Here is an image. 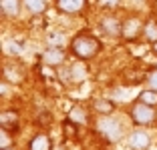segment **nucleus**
<instances>
[{
	"label": "nucleus",
	"mask_w": 157,
	"mask_h": 150,
	"mask_svg": "<svg viewBox=\"0 0 157 150\" xmlns=\"http://www.w3.org/2000/svg\"><path fill=\"white\" fill-rule=\"evenodd\" d=\"M99 48H101L99 40L93 38V36H89V34H81V36H77L73 42H71V52L81 60L93 58V56L99 52Z\"/></svg>",
	"instance_id": "f257e3e1"
},
{
	"label": "nucleus",
	"mask_w": 157,
	"mask_h": 150,
	"mask_svg": "<svg viewBox=\"0 0 157 150\" xmlns=\"http://www.w3.org/2000/svg\"><path fill=\"white\" fill-rule=\"evenodd\" d=\"M99 132L105 136V140L117 142L121 138V134H123V128H121V124L115 118H103L99 122Z\"/></svg>",
	"instance_id": "f03ea898"
},
{
	"label": "nucleus",
	"mask_w": 157,
	"mask_h": 150,
	"mask_svg": "<svg viewBox=\"0 0 157 150\" xmlns=\"http://www.w3.org/2000/svg\"><path fill=\"white\" fill-rule=\"evenodd\" d=\"M131 118L135 124H149L155 118V112H153V106H147L143 102H137V104L131 108Z\"/></svg>",
	"instance_id": "7ed1b4c3"
},
{
	"label": "nucleus",
	"mask_w": 157,
	"mask_h": 150,
	"mask_svg": "<svg viewBox=\"0 0 157 150\" xmlns=\"http://www.w3.org/2000/svg\"><path fill=\"white\" fill-rule=\"evenodd\" d=\"M129 144L133 146L135 150H145L149 146V134L143 130H135L131 132V136H129Z\"/></svg>",
	"instance_id": "20e7f679"
},
{
	"label": "nucleus",
	"mask_w": 157,
	"mask_h": 150,
	"mask_svg": "<svg viewBox=\"0 0 157 150\" xmlns=\"http://www.w3.org/2000/svg\"><path fill=\"white\" fill-rule=\"evenodd\" d=\"M56 6H59L60 12L75 14V12H78V10H83L85 0H56Z\"/></svg>",
	"instance_id": "39448f33"
},
{
	"label": "nucleus",
	"mask_w": 157,
	"mask_h": 150,
	"mask_svg": "<svg viewBox=\"0 0 157 150\" xmlns=\"http://www.w3.org/2000/svg\"><path fill=\"white\" fill-rule=\"evenodd\" d=\"M42 58H44L46 64H60L63 60H65V52H63V48L51 46V48H48L44 54H42Z\"/></svg>",
	"instance_id": "423d86ee"
},
{
	"label": "nucleus",
	"mask_w": 157,
	"mask_h": 150,
	"mask_svg": "<svg viewBox=\"0 0 157 150\" xmlns=\"http://www.w3.org/2000/svg\"><path fill=\"white\" fill-rule=\"evenodd\" d=\"M0 124H2V128H4V130L12 132L14 128L18 126V114H16V112H12V110H6V112H2Z\"/></svg>",
	"instance_id": "0eeeda50"
},
{
	"label": "nucleus",
	"mask_w": 157,
	"mask_h": 150,
	"mask_svg": "<svg viewBox=\"0 0 157 150\" xmlns=\"http://www.w3.org/2000/svg\"><path fill=\"white\" fill-rule=\"evenodd\" d=\"M139 30H141V22H139L137 18H133V20H127V22L123 24V30H121V34H123L125 38H135Z\"/></svg>",
	"instance_id": "6e6552de"
},
{
	"label": "nucleus",
	"mask_w": 157,
	"mask_h": 150,
	"mask_svg": "<svg viewBox=\"0 0 157 150\" xmlns=\"http://www.w3.org/2000/svg\"><path fill=\"white\" fill-rule=\"evenodd\" d=\"M103 30L111 36H119L121 30H123V24L117 22L115 18H103Z\"/></svg>",
	"instance_id": "1a4fd4ad"
},
{
	"label": "nucleus",
	"mask_w": 157,
	"mask_h": 150,
	"mask_svg": "<svg viewBox=\"0 0 157 150\" xmlns=\"http://www.w3.org/2000/svg\"><path fill=\"white\" fill-rule=\"evenodd\" d=\"M30 150H51V138L46 134H36L30 140Z\"/></svg>",
	"instance_id": "9d476101"
},
{
	"label": "nucleus",
	"mask_w": 157,
	"mask_h": 150,
	"mask_svg": "<svg viewBox=\"0 0 157 150\" xmlns=\"http://www.w3.org/2000/svg\"><path fill=\"white\" fill-rule=\"evenodd\" d=\"M0 8L6 16H16L20 10V2L18 0H0Z\"/></svg>",
	"instance_id": "9b49d317"
},
{
	"label": "nucleus",
	"mask_w": 157,
	"mask_h": 150,
	"mask_svg": "<svg viewBox=\"0 0 157 150\" xmlns=\"http://www.w3.org/2000/svg\"><path fill=\"white\" fill-rule=\"evenodd\" d=\"M24 6H26L28 12L40 14V12H44V8H46V0H24Z\"/></svg>",
	"instance_id": "f8f14e48"
},
{
	"label": "nucleus",
	"mask_w": 157,
	"mask_h": 150,
	"mask_svg": "<svg viewBox=\"0 0 157 150\" xmlns=\"http://www.w3.org/2000/svg\"><path fill=\"white\" fill-rule=\"evenodd\" d=\"M69 120L73 124H87V114H85V110L81 106H75L69 114Z\"/></svg>",
	"instance_id": "ddd939ff"
},
{
	"label": "nucleus",
	"mask_w": 157,
	"mask_h": 150,
	"mask_svg": "<svg viewBox=\"0 0 157 150\" xmlns=\"http://www.w3.org/2000/svg\"><path fill=\"white\" fill-rule=\"evenodd\" d=\"M137 102H143L147 106H157V90H143L139 94Z\"/></svg>",
	"instance_id": "4468645a"
},
{
	"label": "nucleus",
	"mask_w": 157,
	"mask_h": 150,
	"mask_svg": "<svg viewBox=\"0 0 157 150\" xmlns=\"http://www.w3.org/2000/svg\"><path fill=\"white\" fill-rule=\"evenodd\" d=\"M93 106H95V110H97V112L107 114V116H109V114L113 112V108H115V106H113V102H109V100H95V102H93Z\"/></svg>",
	"instance_id": "2eb2a0df"
},
{
	"label": "nucleus",
	"mask_w": 157,
	"mask_h": 150,
	"mask_svg": "<svg viewBox=\"0 0 157 150\" xmlns=\"http://www.w3.org/2000/svg\"><path fill=\"white\" fill-rule=\"evenodd\" d=\"M145 38L151 42H157V22L155 20H149L145 24Z\"/></svg>",
	"instance_id": "dca6fc26"
},
{
	"label": "nucleus",
	"mask_w": 157,
	"mask_h": 150,
	"mask_svg": "<svg viewBox=\"0 0 157 150\" xmlns=\"http://www.w3.org/2000/svg\"><path fill=\"white\" fill-rule=\"evenodd\" d=\"M85 66L83 64H75V66H71V76H73V80H77V82H81L85 78Z\"/></svg>",
	"instance_id": "f3484780"
},
{
	"label": "nucleus",
	"mask_w": 157,
	"mask_h": 150,
	"mask_svg": "<svg viewBox=\"0 0 157 150\" xmlns=\"http://www.w3.org/2000/svg\"><path fill=\"white\" fill-rule=\"evenodd\" d=\"M48 44L56 46V48H63V44H65V36L59 34V32H52L51 36H48Z\"/></svg>",
	"instance_id": "a211bd4d"
},
{
	"label": "nucleus",
	"mask_w": 157,
	"mask_h": 150,
	"mask_svg": "<svg viewBox=\"0 0 157 150\" xmlns=\"http://www.w3.org/2000/svg\"><path fill=\"white\" fill-rule=\"evenodd\" d=\"M10 146H12V138H10L8 130H4V128H2V136H0V148L6 150V148H10Z\"/></svg>",
	"instance_id": "6ab92c4d"
},
{
	"label": "nucleus",
	"mask_w": 157,
	"mask_h": 150,
	"mask_svg": "<svg viewBox=\"0 0 157 150\" xmlns=\"http://www.w3.org/2000/svg\"><path fill=\"white\" fill-rule=\"evenodd\" d=\"M117 4H119V0H99V6L103 8H115Z\"/></svg>",
	"instance_id": "aec40b11"
},
{
	"label": "nucleus",
	"mask_w": 157,
	"mask_h": 150,
	"mask_svg": "<svg viewBox=\"0 0 157 150\" xmlns=\"http://www.w3.org/2000/svg\"><path fill=\"white\" fill-rule=\"evenodd\" d=\"M149 84L153 86V90H157V70L151 74V76H149Z\"/></svg>",
	"instance_id": "412c9836"
},
{
	"label": "nucleus",
	"mask_w": 157,
	"mask_h": 150,
	"mask_svg": "<svg viewBox=\"0 0 157 150\" xmlns=\"http://www.w3.org/2000/svg\"><path fill=\"white\" fill-rule=\"evenodd\" d=\"M69 122H71V120H69ZM71 124H73V122H71ZM71 124H67V134H69V136H73V132H75V128L71 126Z\"/></svg>",
	"instance_id": "4be33fe9"
},
{
	"label": "nucleus",
	"mask_w": 157,
	"mask_h": 150,
	"mask_svg": "<svg viewBox=\"0 0 157 150\" xmlns=\"http://www.w3.org/2000/svg\"><path fill=\"white\" fill-rule=\"evenodd\" d=\"M153 52L157 54V42H153Z\"/></svg>",
	"instance_id": "5701e85b"
},
{
	"label": "nucleus",
	"mask_w": 157,
	"mask_h": 150,
	"mask_svg": "<svg viewBox=\"0 0 157 150\" xmlns=\"http://www.w3.org/2000/svg\"><path fill=\"white\" fill-rule=\"evenodd\" d=\"M6 150H12V148H6Z\"/></svg>",
	"instance_id": "b1692460"
}]
</instances>
